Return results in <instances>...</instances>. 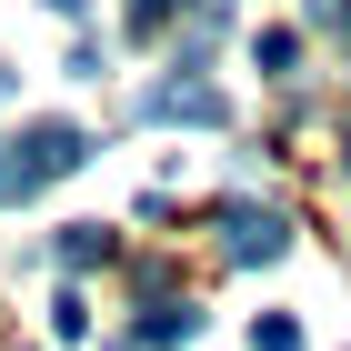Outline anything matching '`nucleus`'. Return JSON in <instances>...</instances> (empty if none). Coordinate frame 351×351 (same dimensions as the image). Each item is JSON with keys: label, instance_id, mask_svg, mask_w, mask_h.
<instances>
[{"label": "nucleus", "instance_id": "nucleus-1", "mask_svg": "<svg viewBox=\"0 0 351 351\" xmlns=\"http://www.w3.org/2000/svg\"><path fill=\"white\" fill-rule=\"evenodd\" d=\"M81 161H90V141L71 131V121H30V131L10 141V151H0V181H10V191H21V201H30V191H51V181H71V171H81Z\"/></svg>", "mask_w": 351, "mask_h": 351}, {"label": "nucleus", "instance_id": "nucleus-2", "mask_svg": "<svg viewBox=\"0 0 351 351\" xmlns=\"http://www.w3.org/2000/svg\"><path fill=\"white\" fill-rule=\"evenodd\" d=\"M221 251L231 261H281L291 251V221L271 211V201H221Z\"/></svg>", "mask_w": 351, "mask_h": 351}, {"label": "nucleus", "instance_id": "nucleus-3", "mask_svg": "<svg viewBox=\"0 0 351 351\" xmlns=\"http://www.w3.org/2000/svg\"><path fill=\"white\" fill-rule=\"evenodd\" d=\"M151 110H161V121H201V131L231 121V101H221L211 81H161V90H151Z\"/></svg>", "mask_w": 351, "mask_h": 351}, {"label": "nucleus", "instance_id": "nucleus-4", "mask_svg": "<svg viewBox=\"0 0 351 351\" xmlns=\"http://www.w3.org/2000/svg\"><path fill=\"white\" fill-rule=\"evenodd\" d=\"M191 331H201V311H191V301H151V311H141V331H131V341H151V351H171V341H191Z\"/></svg>", "mask_w": 351, "mask_h": 351}, {"label": "nucleus", "instance_id": "nucleus-5", "mask_svg": "<svg viewBox=\"0 0 351 351\" xmlns=\"http://www.w3.org/2000/svg\"><path fill=\"white\" fill-rule=\"evenodd\" d=\"M251 351H301V322L291 311H261V322H251Z\"/></svg>", "mask_w": 351, "mask_h": 351}, {"label": "nucleus", "instance_id": "nucleus-6", "mask_svg": "<svg viewBox=\"0 0 351 351\" xmlns=\"http://www.w3.org/2000/svg\"><path fill=\"white\" fill-rule=\"evenodd\" d=\"M251 60H261L271 81H281V71H291V60H301V40H291V30H261V40H251Z\"/></svg>", "mask_w": 351, "mask_h": 351}, {"label": "nucleus", "instance_id": "nucleus-7", "mask_svg": "<svg viewBox=\"0 0 351 351\" xmlns=\"http://www.w3.org/2000/svg\"><path fill=\"white\" fill-rule=\"evenodd\" d=\"M60 261H71V271H81V261H110V231H101V221H81V231L60 241Z\"/></svg>", "mask_w": 351, "mask_h": 351}, {"label": "nucleus", "instance_id": "nucleus-8", "mask_svg": "<svg viewBox=\"0 0 351 351\" xmlns=\"http://www.w3.org/2000/svg\"><path fill=\"white\" fill-rule=\"evenodd\" d=\"M51 331H60V341H81V331H90V311H81V291H60V301H51Z\"/></svg>", "mask_w": 351, "mask_h": 351}, {"label": "nucleus", "instance_id": "nucleus-9", "mask_svg": "<svg viewBox=\"0 0 351 351\" xmlns=\"http://www.w3.org/2000/svg\"><path fill=\"white\" fill-rule=\"evenodd\" d=\"M171 30V0H131V40H161Z\"/></svg>", "mask_w": 351, "mask_h": 351}, {"label": "nucleus", "instance_id": "nucleus-10", "mask_svg": "<svg viewBox=\"0 0 351 351\" xmlns=\"http://www.w3.org/2000/svg\"><path fill=\"white\" fill-rule=\"evenodd\" d=\"M311 21H322V30H351V0H311Z\"/></svg>", "mask_w": 351, "mask_h": 351}, {"label": "nucleus", "instance_id": "nucleus-11", "mask_svg": "<svg viewBox=\"0 0 351 351\" xmlns=\"http://www.w3.org/2000/svg\"><path fill=\"white\" fill-rule=\"evenodd\" d=\"M51 10H60V21H81V10H90V0H51Z\"/></svg>", "mask_w": 351, "mask_h": 351}, {"label": "nucleus", "instance_id": "nucleus-12", "mask_svg": "<svg viewBox=\"0 0 351 351\" xmlns=\"http://www.w3.org/2000/svg\"><path fill=\"white\" fill-rule=\"evenodd\" d=\"M0 191H10V181H0Z\"/></svg>", "mask_w": 351, "mask_h": 351}]
</instances>
